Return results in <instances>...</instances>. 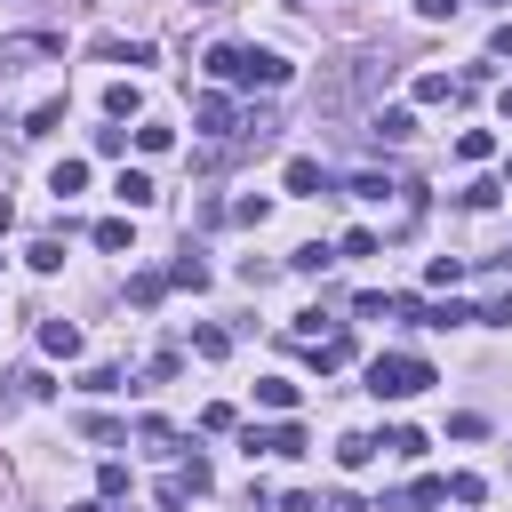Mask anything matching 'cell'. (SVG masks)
<instances>
[{
    "label": "cell",
    "mask_w": 512,
    "mask_h": 512,
    "mask_svg": "<svg viewBox=\"0 0 512 512\" xmlns=\"http://www.w3.org/2000/svg\"><path fill=\"white\" fill-rule=\"evenodd\" d=\"M480 320H488V328H512V288H504V296H496V304H488Z\"/></svg>",
    "instance_id": "obj_39"
},
{
    "label": "cell",
    "mask_w": 512,
    "mask_h": 512,
    "mask_svg": "<svg viewBox=\"0 0 512 512\" xmlns=\"http://www.w3.org/2000/svg\"><path fill=\"white\" fill-rule=\"evenodd\" d=\"M168 144H176V128H160V120H144V128H136V152H168Z\"/></svg>",
    "instance_id": "obj_32"
},
{
    "label": "cell",
    "mask_w": 512,
    "mask_h": 512,
    "mask_svg": "<svg viewBox=\"0 0 512 512\" xmlns=\"http://www.w3.org/2000/svg\"><path fill=\"white\" fill-rule=\"evenodd\" d=\"M376 448H384V456H400V464H416V456H424V432H416V424H392Z\"/></svg>",
    "instance_id": "obj_17"
},
{
    "label": "cell",
    "mask_w": 512,
    "mask_h": 512,
    "mask_svg": "<svg viewBox=\"0 0 512 512\" xmlns=\"http://www.w3.org/2000/svg\"><path fill=\"white\" fill-rule=\"evenodd\" d=\"M160 296H168V272H136V280H128V304H136V312H152Z\"/></svg>",
    "instance_id": "obj_22"
},
{
    "label": "cell",
    "mask_w": 512,
    "mask_h": 512,
    "mask_svg": "<svg viewBox=\"0 0 512 512\" xmlns=\"http://www.w3.org/2000/svg\"><path fill=\"white\" fill-rule=\"evenodd\" d=\"M80 432H88L96 448H112V440H128V424H120V416H80Z\"/></svg>",
    "instance_id": "obj_26"
},
{
    "label": "cell",
    "mask_w": 512,
    "mask_h": 512,
    "mask_svg": "<svg viewBox=\"0 0 512 512\" xmlns=\"http://www.w3.org/2000/svg\"><path fill=\"white\" fill-rule=\"evenodd\" d=\"M112 192H120V208H152V200H160L144 168H120V176H112Z\"/></svg>",
    "instance_id": "obj_11"
},
{
    "label": "cell",
    "mask_w": 512,
    "mask_h": 512,
    "mask_svg": "<svg viewBox=\"0 0 512 512\" xmlns=\"http://www.w3.org/2000/svg\"><path fill=\"white\" fill-rule=\"evenodd\" d=\"M96 56H104V64H128V72H136V64H152V40H96Z\"/></svg>",
    "instance_id": "obj_13"
},
{
    "label": "cell",
    "mask_w": 512,
    "mask_h": 512,
    "mask_svg": "<svg viewBox=\"0 0 512 512\" xmlns=\"http://www.w3.org/2000/svg\"><path fill=\"white\" fill-rule=\"evenodd\" d=\"M448 96H456L448 72H416V104H448Z\"/></svg>",
    "instance_id": "obj_25"
},
{
    "label": "cell",
    "mask_w": 512,
    "mask_h": 512,
    "mask_svg": "<svg viewBox=\"0 0 512 512\" xmlns=\"http://www.w3.org/2000/svg\"><path fill=\"white\" fill-rule=\"evenodd\" d=\"M40 56H64V40H56V32H16V40H0V72H24V64H40Z\"/></svg>",
    "instance_id": "obj_5"
},
{
    "label": "cell",
    "mask_w": 512,
    "mask_h": 512,
    "mask_svg": "<svg viewBox=\"0 0 512 512\" xmlns=\"http://www.w3.org/2000/svg\"><path fill=\"white\" fill-rule=\"evenodd\" d=\"M192 128H200V136H232V128H240L232 96H224V88H200V96H192Z\"/></svg>",
    "instance_id": "obj_4"
},
{
    "label": "cell",
    "mask_w": 512,
    "mask_h": 512,
    "mask_svg": "<svg viewBox=\"0 0 512 512\" xmlns=\"http://www.w3.org/2000/svg\"><path fill=\"white\" fill-rule=\"evenodd\" d=\"M96 248H104V256H128V248H136L128 216H104V224H96Z\"/></svg>",
    "instance_id": "obj_20"
},
{
    "label": "cell",
    "mask_w": 512,
    "mask_h": 512,
    "mask_svg": "<svg viewBox=\"0 0 512 512\" xmlns=\"http://www.w3.org/2000/svg\"><path fill=\"white\" fill-rule=\"evenodd\" d=\"M168 288H208V264H200V248H184V256L168 264Z\"/></svg>",
    "instance_id": "obj_21"
},
{
    "label": "cell",
    "mask_w": 512,
    "mask_h": 512,
    "mask_svg": "<svg viewBox=\"0 0 512 512\" xmlns=\"http://www.w3.org/2000/svg\"><path fill=\"white\" fill-rule=\"evenodd\" d=\"M192 352H200V360H224L232 336H224V328H192Z\"/></svg>",
    "instance_id": "obj_29"
},
{
    "label": "cell",
    "mask_w": 512,
    "mask_h": 512,
    "mask_svg": "<svg viewBox=\"0 0 512 512\" xmlns=\"http://www.w3.org/2000/svg\"><path fill=\"white\" fill-rule=\"evenodd\" d=\"M488 48H496V56H512V16H504V24L488 32Z\"/></svg>",
    "instance_id": "obj_41"
},
{
    "label": "cell",
    "mask_w": 512,
    "mask_h": 512,
    "mask_svg": "<svg viewBox=\"0 0 512 512\" xmlns=\"http://www.w3.org/2000/svg\"><path fill=\"white\" fill-rule=\"evenodd\" d=\"M16 392H24V400H48V392H56V376H48V368H24V376H16Z\"/></svg>",
    "instance_id": "obj_34"
},
{
    "label": "cell",
    "mask_w": 512,
    "mask_h": 512,
    "mask_svg": "<svg viewBox=\"0 0 512 512\" xmlns=\"http://www.w3.org/2000/svg\"><path fill=\"white\" fill-rule=\"evenodd\" d=\"M176 488H184V496H208V488H216V472H208V456H200V448L176 464Z\"/></svg>",
    "instance_id": "obj_18"
},
{
    "label": "cell",
    "mask_w": 512,
    "mask_h": 512,
    "mask_svg": "<svg viewBox=\"0 0 512 512\" xmlns=\"http://www.w3.org/2000/svg\"><path fill=\"white\" fill-rule=\"evenodd\" d=\"M192 8H216V0H192Z\"/></svg>",
    "instance_id": "obj_44"
},
{
    "label": "cell",
    "mask_w": 512,
    "mask_h": 512,
    "mask_svg": "<svg viewBox=\"0 0 512 512\" xmlns=\"http://www.w3.org/2000/svg\"><path fill=\"white\" fill-rule=\"evenodd\" d=\"M424 280H432V288H448V280H464V256H432V264H424Z\"/></svg>",
    "instance_id": "obj_33"
},
{
    "label": "cell",
    "mask_w": 512,
    "mask_h": 512,
    "mask_svg": "<svg viewBox=\"0 0 512 512\" xmlns=\"http://www.w3.org/2000/svg\"><path fill=\"white\" fill-rule=\"evenodd\" d=\"M448 432H456V440H480V432H488V416H472V408H456V416H448Z\"/></svg>",
    "instance_id": "obj_36"
},
{
    "label": "cell",
    "mask_w": 512,
    "mask_h": 512,
    "mask_svg": "<svg viewBox=\"0 0 512 512\" xmlns=\"http://www.w3.org/2000/svg\"><path fill=\"white\" fill-rule=\"evenodd\" d=\"M344 184H352V200H384V192H400L384 168H360V176H344Z\"/></svg>",
    "instance_id": "obj_23"
},
{
    "label": "cell",
    "mask_w": 512,
    "mask_h": 512,
    "mask_svg": "<svg viewBox=\"0 0 512 512\" xmlns=\"http://www.w3.org/2000/svg\"><path fill=\"white\" fill-rule=\"evenodd\" d=\"M288 192H296V200H328V192H336V176H328L320 160H304V152H296V160H288Z\"/></svg>",
    "instance_id": "obj_7"
},
{
    "label": "cell",
    "mask_w": 512,
    "mask_h": 512,
    "mask_svg": "<svg viewBox=\"0 0 512 512\" xmlns=\"http://www.w3.org/2000/svg\"><path fill=\"white\" fill-rule=\"evenodd\" d=\"M280 512H320V496H304V488H288V496H280Z\"/></svg>",
    "instance_id": "obj_40"
},
{
    "label": "cell",
    "mask_w": 512,
    "mask_h": 512,
    "mask_svg": "<svg viewBox=\"0 0 512 512\" xmlns=\"http://www.w3.org/2000/svg\"><path fill=\"white\" fill-rule=\"evenodd\" d=\"M328 264H336V248H328V240H304V248L288 256V272H304V280H320Z\"/></svg>",
    "instance_id": "obj_14"
},
{
    "label": "cell",
    "mask_w": 512,
    "mask_h": 512,
    "mask_svg": "<svg viewBox=\"0 0 512 512\" xmlns=\"http://www.w3.org/2000/svg\"><path fill=\"white\" fill-rule=\"evenodd\" d=\"M136 112H144V88L136 80H112L104 88V120H136Z\"/></svg>",
    "instance_id": "obj_9"
},
{
    "label": "cell",
    "mask_w": 512,
    "mask_h": 512,
    "mask_svg": "<svg viewBox=\"0 0 512 512\" xmlns=\"http://www.w3.org/2000/svg\"><path fill=\"white\" fill-rule=\"evenodd\" d=\"M80 392H96V400H104V392H120V368H112V360H96V368L80 376Z\"/></svg>",
    "instance_id": "obj_30"
},
{
    "label": "cell",
    "mask_w": 512,
    "mask_h": 512,
    "mask_svg": "<svg viewBox=\"0 0 512 512\" xmlns=\"http://www.w3.org/2000/svg\"><path fill=\"white\" fill-rule=\"evenodd\" d=\"M424 384H440V368H432L424 352H376V360H368V392H376V400H416Z\"/></svg>",
    "instance_id": "obj_2"
},
{
    "label": "cell",
    "mask_w": 512,
    "mask_h": 512,
    "mask_svg": "<svg viewBox=\"0 0 512 512\" xmlns=\"http://www.w3.org/2000/svg\"><path fill=\"white\" fill-rule=\"evenodd\" d=\"M368 464H376V440L368 432H344L336 440V472H368Z\"/></svg>",
    "instance_id": "obj_12"
},
{
    "label": "cell",
    "mask_w": 512,
    "mask_h": 512,
    "mask_svg": "<svg viewBox=\"0 0 512 512\" xmlns=\"http://www.w3.org/2000/svg\"><path fill=\"white\" fill-rule=\"evenodd\" d=\"M464 320H480V312H472V304H456V296H448V304H424V312H416V328H464Z\"/></svg>",
    "instance_id": "obj_15"
},
{
    "label": "cell",
    "mask_w": 512,
    "mask_h": 512,
    "mask_svg": "<svg viewBox=\"0 0 512 512\" xmlns=\"http://www.w3.org/2000/svg\"><path fill=\"white\" fill-rule=\"evenodd\" d=\"M96 488H104V504H112V496H128V464H104V472H96Z\"/></svg>",
    "instance_id": "obj_37"
},
{
    "label": "cell",
    "mask_w": 512,
    "mask_h": 512,
    "mask_svg": "<svg viewBox=\"0 0 512 512\" xmlns=\"http://www.w3.org/2000/svg\"><path fill=\"white\" fill-rule=\"evenodd\" d=\"M72 512H112V504H104V496H96V504H72Z\"/></svg>",
    "instance_id": "obj_43"
},
{
    "label": "cell",
    "mask_w": 512,
    "mask_h": 512,
    "mask_svg": "<svg viewBox=\"0 0 512 512\" xmlns=\"http://www.w3.org/2000/svg\"><path fill=\"white\" fill-rule=\"evenodd\" d=\"M232 424H240L232 400H208V408H200V432H232Z\"/></svg>",
    "instance_id": "obj_35"
},
{
    "label": "cell",
    "mask_w": 512,
    "mask_h": 512,
    "mask_svg": "<svg viewBox=\"0 0 512 512\" xmlns=\"http://www.w3.org/2000/svg\"><path fill=\"white\" fill-rule=\"evenodd\" d=\"M368 136H376V144H408V136H416V112H408V104H376V112H368Z\"/></svg>",
    "instance_id": "obj_6"
},
{
    "label": "cell",
    "mask_w": 512,
    "mask_h": 512,
    "mask_svg": "<svg viewBox=\"0 0 512 512\" xmlns=\"http://www.w3.org/2000/svg\"><path fill=\"white\" fill-rule=\"evenodd\" d=\"M496 112H504V120H512V88H504V96H496Z\"/></svg>",
    "instance_id": "obj_42"
},
{
    "label": "cell",
    "mask_w": 512,
    "mask_h": 512,
    "mask_svg": "<svg viewBox=\"0 0 512 512\" xmlns=\"http://www.w3.org/2000/svg\"><path fill=\"white\" fill-rule=\"evenodd\" d=\"M80 184H88V160H56V168H48V192H56V200H72Z\"/></svg>",
    "instance_id": "obj_19"
},
{
    "label": "cell",
    "mask_w": 512,
    "mask_h": 512,
    "mask_svg": "<svg viewBox=\"0 0 512 512\" xmlns=\"http://www.w3.org/2000/svg\"><path fill=\"white\" fill-rule=\"evenodd\" d=\"M56 128H64V96H48V104H32L16 136H32V144H40V136H56Z\"/></svg>",
    "instance_id": "obj_10"
},
{
    "label": "cell",
    "mask_w": 512,
    "mask_h": 512,
    "mask_svg": "<svg viewBox=\"0 0 512 512\" xmlns=\"http://www.w3.org/2000/svg\"><path fill=\"white\" fill-rule=\"evenodd\" d=\"M488 152H496L488 128H464V136H456V160H488Z\"/></svg>",
    "instance_id": "obj_27"
},
{
    "label": "cell",
    "mask_w": 512,
    "mask_h": 512,
    "mask_svg": "<svg viewBox=\"0 0 512 512\" xmlns=\"http://www.w3.org/2000/svg\"><path fill=\"white\" fill-rule=\"evenodd\" d=\"M40 352H48V360H80V328H72L64 312H56V320H40Z\"/></svg>",
    "instance_id": "obj_8"
},
{
    "label": "cell",
    "mask_w": 512,
    "mask_h": 512,
    "mask_svg": "<svg viewBox=\"0 0 512 512\" xmlns=\"http://www.w3.org/2000/svg\"><path fill=\"white\" fill-rule=\"evenodd\" d=\"M456 8H464V0H416V16H424V24H448Z\"/></svg>",
    "instance_id": "obj_38"
},
{
    "label": "cell",
    "mask_w": 512,
    "mask_h": 512,
    "mask_svg": "<svg viewBox=\"0 0 512 512\" xmlns=\"http://www.w3.org/2000/svg\"><path fill=\"white\" fill-rule=\"evenodd\" d=\"M296 400H304V392H296V376H264V384H256V408H280V416H288Z\"/></svg>",
    "instance_id": "obj_16"
},
{
    "label": "cell",
    "mask_w": 512,
    "mask_h": 512,
    "mask_svg": "<svg viewBox=\"0 0 512 512\" xmlns=\"http://www.w3.org/2000/svg\"><path fill=\"white\" fill-rule=\"evenodd\" d=\"M240 448H248V456H304L312 440H304V424H248Z\"/></svg>",
    "instance_id": "obj_3"
},
{
    "label": "cell",
    "mask_w": 512,
    "mask_h": 512,
    "mask_svg": "<svg viewBox=\"0 0 512 512\" xmlns=\"http://www.w3.org/2000/svg\"><path fill=\"white\" fill-rule=\"evenodd\" d=\"M448 496H456V504H480L488 480H480V472H448Z\"/></svg>",
    "instance_id": "obj_31"
},
{
    "label": "cell",
    "mask_w": 512,
    "mask_h": 512,
    "mask_svg": "<svg viewBox=\"0 0 512 512\" xmlns=\"http://www.w3.org/2000/svg\"><path fill=\"white\" fill-rule=\"evenodd\" d=\"M200 64H208V80H224V88H288V80H296V64H288L280 48H240V40H216Z\"/></svg>",
    "instance_id": "obj_1"
},
{
    "label": "cell",
    "mask_w": 512,
    "mask_h": 512,
    "mask_svg": "<svg viewBox=\"0 0 512 512\" xmlns=\"http://www.w3.org/2000/svg\"><path fill=\"white\" fill-rule=\"evenodd\" d=\"M376 248H384V240H376V232H368V224H352V232H344V240H336V256H376Z\"/></svg>",
    "instance_id": "obj_28"
},
{
    "label": "cell",
    "mask_w": 512,
    "mask_h": 512,
    "mask_svg": "<svg viewBox=\"0 0 512 512\" xmlns=\"http://www.w3.org/2000/svg\"><path fill=\"white\" fill-rule=\"evenodd\" d=\"M24 264H32V272H64V240H56V232H48V240H32V248H24Z\"/></svg>",
    "instance_id": "obj_24"
}]
</instances>
